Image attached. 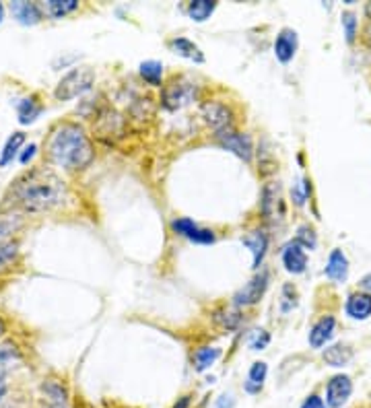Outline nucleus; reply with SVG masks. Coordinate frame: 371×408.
<instances>
[{"mask_svg":"<svg viewBox=\"0 0 371 408\" xmlns=\"http://www.w3.org/2000/svg\"><path fill=\"white\" fill-rule=\"evenodd\" d=\"M66 186L50 169L37 167L19 178L8 190V204L19 206L27 213H43L64 202Z\"/></svg>","mask_w":371,"mask_h":408,"instance_id":"nucleus-1","label":"nucleus"},{"mask_svg":"<svg viewBox=\"0 0 371 408\" xmlns=\"http://www.w3.org/2000/svg\"><path fill=\"white\" fill-rule=\"evenodd\" d=\"M47 159L64 169H85L93 161V147L78 124L66 122L54 128L47 138Z\"/></svg>","mask_w":371,"mask_h":408,"instance_id":"nucleus-2","label":"nucleus"},{"mask_svg":"<svg viewBox=\"0 0 371 408\" xmlns=\"http://www.w3.org/2000/svg\"><path fill=\"white\" fill-rule=\"evenodd\" d=\"M95 83V70L89 66H81V68H72L68 74L62 76V80L58 83L54 95L60 101H70L83 93H87Z\"/></svg>","mask_w":371,"mask_h":408,"instance_id":"nucleus-3","label":"nucleus"},{"mask_svg":"<svg viewBox=\"0 0 371 408\" xmlns=\"http://www.w3.org/2000/svg\"><path fill=\"white\" fill-rule=\"evenodd\" d=\"M196 85L186 80V78H171L167 85H163V91H161V103L163 107L176 111V109H182L186 105H190L196 97Z\"/></svg>","mask_w":371,"mask_h":408,"instance_id":"nucleus-4","label":"nucleus"},{"mask_svg":"<svg viewBox=\"0 0 371 408\" xmlns=\"http://www.w3.org/2000/svg\"><path fill=\"white\" fill-rule=\"evenodd\" d=\"M200 111H202L204 122L215 130V136H221V134H227V132L235 130L233 128V114L225 103L206 101V103H202Z\"/></svg>","mask_w":371,"mask_h":408,"instance_id":"nucleus-5","label":"nucleus"},{"mask_svg":"<svg viewBox=\"0 0 371 408\" xmlns=\"http://www.w3.org/2000/svg\"><path fill=\"white\" fill-rule=\"evenodd\" d=\"M353 394V380L345 374L330 378L326 384V405L328 408H343Z\"/></svg>","mask_w":371,"mask_h":408,"instance_id":"nucleus-6","label":"nucleus"},{"mask_svg":"<svg viewBox=\"0 0 371 408\" xmlns=\"http://www.w3.org/2000/svg\"><path fill=\"white\" fill-rule=\"evenodd\" d=\"M268 287V272L262 270L260 275H256L246 287H242L235 295H233V303L237 308H248V305H254L262 299L264 291Z\"/></svg>","mask_w":371,"mask_h":408,"instance_id":"nucleus-7","label":"nucleus"},{"mask_svg":"<svg viewBox=\"0 0 371 408\" xmlns=\"http://www.w3.org/2000/svg\"><path fill=\"white\" fill-rule=\"evenodd\" d=\"M217 140H219V144H221L223 149L235 153L240 159H244V161H250V159H252L254 147H252V138H250L248 134H242V132L231 130V132H227V134L217 136Z\"/></svg>","mask_w":371,"mask_h":408,"instance_id":"nucleus-8","label":"nucleus"},{"mask_svg":"<svg viewBox=\"0 0 371 408\" xmlns=\"http://www.w3.org/2000/svg\"><path fill=\"white\" fill-rule=\"evenodd\" d=\"M297 45H299V39H297V31L295 29H283L277 39H275V56L279 58V62L287 64L293 60L295 52H297Z\"/></svg>","mask_w":371,"mask_h":408,"instance_id":"nucleus-9","label":"nucleus"},{"mask_svg":"<svg viewBox=\"0 0 371 408\" xmlns=\"http://www.w3.org/2000/svg\"><path fill=\"white\" fill-rule=\"evenodd\" d=\"M283 264L287 268V272L291 275H301L306 272L308 268V256H306V250L297 244V241H291L283 248Z\"/></svg>","mask_w":371,"mask_h":408,"instance_id":"nucleus-10","label":"nucleus"},{"mask_svg":"<svg viewBox=\"0 0 371 408\" xmlns=\"http://www.w3.org/2000/svg\"><path fill=\"white\" fill-rule=\"evenodd\" d=\"M335 328H337V320H335L332 316L320 318V320L312 326V330H310V345H312L314 349H322V347L335 336Z\"/></svg>","mask_w":371,"mask_h":408,"instance_id":"nucleus-11","label":"nucleus"},{"mask_svg":"<svg viewBox=\"0 0 371 408\" xmlns=\"http://www.w3.org/2000/svg\"><path fill=\"white\" fill-rule=\"evenodd\" d=\"M326 277L335 283H345L349 277V260L343 250H332L326 264Z\"/></svg>","mask_w":371,"mask_h":408,"instance_id":"nucleus-12","label":"nucleus"},{"mask_svg":"<svg viewBox=\"0 0 371 408\" xmlns=\"http://www.w3.org/2000/svg\"><path fill=\"white\" fill-rule=\"evenodd\" d=\"M345 310H347V316L353 320H368L371 316V295L363 291L349 295Z\"/></svg>","mask_w":371,"mask_h":408,"instance_id":"nucleus-13","label":"nucleus"},{"mask_svg":"<svg viewBox=\"0 0 371 408\" xmlns=\"http://www.w3.org/2000/svg\"><path fill=\"white\" fill-rule=\"evenodd\" d=\"M10 12L21 25H37L41 21V10L33 2H23V0L10 2Z\"/></svg>","mask_w":371,"mask_h":408,"instance_id":"nucleus-14","label":"nucleus"},{"mask_svg":"<svg viewBox=\"0 0 371 408\" xmlns=\"http://www.w3.org/2000/svg\"><path fill=\"white\" fill-rule=\"evenodd\" d=\"M244 246L252 250L254 254V268H260L262 260H264V254H266V248H268V237L264 231H250L248 235L242 237Z\"/></svg>","mask_w":371,"mask_h":408,"instance_id":"nucleus-15","label":"nucleus"},{"mask_svg":"<svg viewBox=\"0 0 371 408\" xmlns=\"http://www.w3.org/2000/svg\"><path fill=\"white\" fill-rule=\"evenodd\" d=\"M169 47H171L173 54H178V56H182V58H188V60H192V62H196V64H202V62H204L202 50H200L194 41H190V39H186V37H176V39H171V41H169Z\"/></svg>","mask_w":371,"mask_h":408,"instance_id":"nucleus-16","label":"nucleus"},{"mask_svg":"<svg viewBox=\"0 0 371 408\" xmlns=\"http://www.w3.org/2000/svg\"><path fill=\"white\" fill-rule=\"evenodd\" d=\"M266 376H268V365L264 361H256L252 363L250 372H248V380L244 384V390L248 394H260L262 388H264V382H266Z\"/></svg>","mask_w":371,"mask_h":408,"instance_id":"nucleus-17","label":"nucleus"},{"mask_svg":"<svg viewBox=\"0 0 371 408\" xmlns=\"http://www.w3.org/2000/svg\"><path fill=\"white\" fill-rule=\"evenodd\" d=\"M281 204V192H279V184H266L262 190V217L266 221H273L277 217V206Z\"/></svg>","mask_w":371,"mask_h":408,"instance_id":"nucleus-18","label":"nucleus"},{"mask_svg":"<svg viewBox=\"0 0 371 408\" xmlns=\"http://www.w3.org/2000/svg\"><path fill=\"white\" fill-rule=\"evenodd\" d=\"M322 357H324L326 365L341 369V367H345V365L351 363V359H353V349H351L349 345H332V347H328V349L324 351Z\"/></svg>","mask_w":371,"mask_h":408,"instance_id":"nucleus-19","label":"nucleus"},{"mask_svg":"<svg viewBox=\"0 0 371 408\" xmlns=\"http://www.w3.org/2000/svg\"><path fill=\"white\" fill-rule=\"evenodd\" d=\"M219 357H221V349H217V347H200V349L194 353V357H192L194 369H196L198 374H202V372L211 369V367L217 363Z\"/></svg>","mask_w":371,"mask_h":408,"instance_id":"nucleus-20","label":"nucleus"},{"mask_svg":"<svg viewBox=\"0 0 371 408\" xmlns=\"http://www.w3.org/2000/svg\"><path fill=\"white\" fill-rule=\"evenodd\" d=\"M215 8H217V2L213 0H192L188 4V17L196 23H202L215 12Z\"/></svg>","mask_w":371,"mask_h":408,"instance_id":"nucleus-21","label":"nucleus"},{"mask_svg":"<svg viewBox=\"0 0 371 408\" xmlns=\"http://www.w3.org/2000/svg\"><path fill=\"white\" fill-rule=\"evenodd\" d=\"M45 12L54 19H62L66 14H70L72 10L78 8V0H47L43 4Z\"/></svg>","mask_w":371,"mask_h":408,"instance_id":"nucleus-22","label":"nucleus"},{"mask_svg":"<svg viewBox=\"0 0 371 408\" xmlns=\"http://www.w3.org/2000/svg\"><path fill=\"white\" fill-rule=\"evenodd\" d=\"M138 70H140V76L149 85L161 87V76H163V64L161 62H157V60H145Z\"/></svg>","mask_w":371,"mask_h":408,"instance_id":"nucleus-23","label":"nucleus"},{"mask_svg":"<svg viewBox=\"0 0 371 408\" xmlns=\"http://www.w3.org/2000/svg\"><path fill=\"white\" fill-rule=\"evenodd\" d=\"M21 361V355L17 351V347L12 343H4L0 345V380L6 372H10L14 367V363Z\"/></svg>","mask_w":371,"mask_h":408,"instance_id":"nucleus-24","label":"nucleus"},{"mask_svg":"<svg viewBox=\"0 0 371 408\" xmlns=\"http://www.w3.org/2000/svg\"><path fill=\"white\" fill-rule=\"evenodd\" d=\"M19 122L21 124H31L39 114H41V105L37 103L35 97H27L19 103Z\"/></svg>","mask_w":371,"mask_h":408,"instance_id":"nucleus-25","label":"nucleus"},{"mask_svg":"<svg viewBox=\"0 0 371 408\" xmlns=\"http://www.w3.org/2000/svg\"><path fill=\"white\" fill-rule=\"evenodd\" d=\"M25 142V134L23 132H14L8 140H6V144H4V149H2V155H0V167H6L12 159H14V155H17V151H19V147Z\"/></svg>","mask_w":371,"mask_h":408,"instance_id":"nucleus-26","label":"nucleus"},{"mask_svg":"<svg viewBox=\"0 0 371 408\" xmlns=\"http://www.w3.org/2000/svg\"><path fill=\"white\" fill-rule=\"evenodd\" d=\"M295 241L304 248V250H316L318 246V237H316V231L310 227V225H301L297 229V237Z\"/></svg>","mask_w":371,"mask_h":408,"instance_id":"nucleus-27","label":"nucleus"},{"mask_svg":"<svg viewBox=\"0 0 371 408\" xmlns=\"http://www.w3.org/2000/svg\"><path fill=\"white\" fill-rule=\"evenodd\" d=\"M240 320H242V318H240L237 312H229V310H219V312H215V322H217L221 328H225V330L237 328Z\"/></svg>","mask_w":371,"mask_h":408,"instance_id":"nucleus-28","label":"nucleus"},{"mask_svg":"<svg viewBox=\"0 0 371 408\" xmlns=\"http://www.w3.org/2000/svg\"><path fill=\"white\" fill-rule=\"evenodd\" d=\"M341 23H343V29H345L347 41H349V43H353V41H355V37H357V17H355L353 12H343Z\"/></svg>","mask_w":371,"mask_h":408,"instance_id":"nucleus-29","label":"nucleus"},{"mask_svg":"<svg viewBox=\"0 0 371 408\" xmlns=\"http://www.w3.org/2000/svg\"><path fill=\"white\" fill-rule=\"evenodd\" d=\"M196 227H198V225H196L192 219H178V221H173V223H171V229H173L176 233L184 235V237H190V235H192V231H194Z\"/></svg>","mask_w":371,"mask_h":408,"instance_id":"nucleus-30","label":"nucleus"},{"mask_svg":"<svg viewBox=\"0 0 371 408\" xmlns=\"http://www.w3.org/2000/svg\"><path fill=\"white\" fill-rule=\"evenodd\" d=\"M17 250H19V246L14 241H8V244L0 246V268H4L6 264H10L14 260Z\"/></svg>","mask_w":371,"mask_h":408,"instance_id":"nucleus-31","label":"nucleus"},{"mask_svg":"<svg viewBox=\"0 0 371 408\" xmlns=\"http://www.w3.org/2000/svg\"><path fill=\"white\" fill-rule=\"evenodd\" d=\"M268 343H271V334L266 330H258L254 334V339L250 341V349L252 351H264L268 347Z\"/></svg>","mask_w":371,"mask_h":408,"instance_id":"nucleus-32","label":"nucleus"},{"mask_svg":"<svg viewBox=\"0 0 371 408\" xmlns=\"http://www.w3.org/2000/svg\"><path fill=\"white\" fill-rule=\"evenodd\" d=\"M188 239H190V241H194V244H213V241H215V233H213V231H209V229H200V227H196Z\"/></svg>","mask_w":371,"mask_h":408,"instance_id":"nucleus-33","label":"nucleus"},{"mask_svg":"<svg viewBox=\"0 0 371 408\" xmlns=\"http://www.w3.org/2000/svg\"><path fill=\"white\" fill-rule=\"evenodd\" d=\"M17 227H19V221H17V219H2V221H0V241L6 239L8 233H12Z\"/></svg>","mask_w":371,"mask_h":408,"instance_id":"nucleus-34","label":"nucleus"},{"mask_svg":"<svg viewBox=\"0 0 371 408\" xmlns=\"http://www.w3.org/2000/svg\"><path fill=\"white\" fill-rule=\"evenodd\" d=\"M299 408H328V405H326L324 398H320L318 394H312V396H308V398L301 402V407Z\"/></svg>","mask_w":371,"mask_h":408,"instance_id":"nucleus-35","label":"nucleus"},{"mask_svg":"<svg viewBox=\"0 0 371 408\" xmlns=\"http://www.w3.org/2000/svg\"><path fill=\"white\" fill-rule=\"evenodd\" d=\"M235 407V398H233V394H223V396H219L217 398V405L215 408H233Z\"/></svg>","mask_w":371,"mask_h":408,"instance_id":"nucleus-36","label":"nucleus"},{"mask_svg":"<svg viewBox=\"0 0 371 408\" xmlns=\"http://www.w3.org/2000/svg\"><path fill=\"white\" fill-rule=\"evenodd\" d=\"M35 151H37V147H35V144H29V147L25 149V153L21 155V163H23V165H27V163H29V161L33 159Z\"/></svg>","mask_w":371,"mask_h":408,"instance_id":"nucleus-37","label":"nucleus"},{"mask_svg":"<svg viewBox=\"0 0 371 408\" xmlns=\"http://www.w3.org/2000/svg\"><path fill=\"white\" fill-rule=\"evenodd\" d=\"M359 287H361V291H363V293L371 295V272L370 275H365V277L359 281Z\"/></svg>","mask_w":371,"mask_h":408,"instance_id":"nucleus-38","label":"nucleus"},{"mask_svg":"<svg viewBox=\"0 0 371 408\" xmlns=\"http://www.w3.org/2000/svg\"><path fill=\"white\" fill-rule=\"evenodd\" d=\"M190 405H192V398H190V396H182V398L173 405V408H190Z\"/></svg>","mask_w":371,"mask_h":408,"instance_id":"nucleus-39","label":"nucleus"},{"mask_svg":"<svg viewBox=\"0 0 371 408\" xmlns=\"http://www.w3.org/2000/svg\"><path fill=\"white\" fill-rule=\"evenodd\" d=\"M365 43L371 47V23H370V27L365 29Z\"/></svg>","mask_w":371,"mask_h":408,"instance_id":"nucleus-40","label":"nucleus"},{"mask_svg":"<svg viewBox=\"0 0 371 408\" xmlns=\"http://www.w3.org/2000/svg\"><path fill=\"white\" fill-rule=\"evenodd\" d=\"M4 394H6V384L0 380V398H4Z\"/></svg>","mask_w":371,"mask_h":408,"instance_id":"nucleus-41","label":"nucleus"},{"mask_svg":"<svg viewBox=\"0 0 371 408\" xmlns=\"http://www.w3.org/2000/svg\"><path fill=\"white\" fill-rule=\"evenodd\" d=\"M365 14H368V19H370V23H371V2L365 4Z\"/></svg>","mask_w":371,"mask_h":408,"instance_id":"nucleus-42","label":"nucleus"},{"mask_svg":"<svg viewBox=\"0 0 371 408\" xmlns=\"http://www.w3.org/2000/svg\"><path fill=\"white\" fill-rule=\"evenodd\" d=\"M2 19H4V6L0 4V23H2Z\"/></svg>","mask_w":371,"mask_h":408,"instance_id":"nucleus-43","label":"nucleus"},{"mask_svg":"<svg viewBox=\"0 0 371 408\" xmlns=\"http://www.w3.org/2000/svg\"><path fill=\"white\" fill-rule=\"evenodd\" d=\"M4 334V324H2V320H0V336Z\"/></svg>","mask_w":371,"mask_h":408,"instance_id":"nucleus-44","label":"nucleus"}]
</instances>
